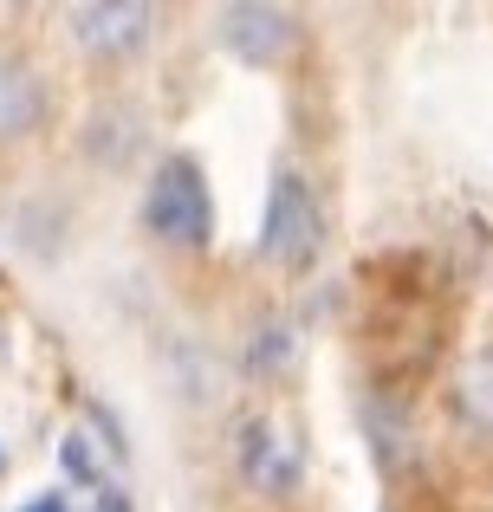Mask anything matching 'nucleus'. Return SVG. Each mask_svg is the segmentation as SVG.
<instances>
[{"label": "nucleus", "mask_w": 493, "mask_h": 512, "mask_svg": "<svg viewBox=\"0 0 493 512\" xmlns=\"http://www.w3.org/2000/svg\"><path fill=\"white\" fill-rule=\"evenodd\" d=\"M143 227H150L163 247H208V234H215V195H208V175H202L195 156H163V163L150 169Z\"/></svg>", "instance_id": "f257e3e1"}, {"label": "nucleus", "mask_w": 493, "mask_h": 512, "mask_svg": "<svg viewBox=\"0 0 493 512\" xmlns=\"http://www.w3.org/2000/svg\"><path fill=\"white\" fill-rule=\"evenodd\" d=\"M325 247V214H318V195L299 169H279L273 188H266V214H260V260L286 266V273H305Z\"/></svg>", "instance_id": "f03ea898"}, {"label": "nucleus", "mask_w": 493, "mask_h": 512, "mask_svg": "<svg viewBox=\"0 0 493 512\" xmlns=\"http://www.w3.org/2000/svg\"><path fill=\"white\" fill-rule=\"evenodd\" d=\"M215 39L221 52H234L253 72H273L299 52V13L286 7H266V0H234V7L215 13Z\"/></svg>", "instance_id": "7ed1b4c3"}, {"label": "nucleus", "mask_w": 493, "mask_h": 512, "mask_svg": "<svg viewBox=\"0 0 493 512\" xmlns=\"http://www.w3.org/2000/svg\"><path fill=\"white\" fill-rule=\"evenodd\" d=\"M65 33L91 59H130V52L150 46L156 7H143V0H85V7H65Z\"/></svg>", "instance_id": "20e7f679"}, {"label": "nucleus", "mask_w": 493, "mask_h": 512, "mask_svg": "<svg viewBox=\"0 0 493 512\" xmlns=\"http://www.w3.org/2000/svg\"><path fill=\"white\" fill-rule=\"evenodd\" d=\"M234 467H241V480L253 493L279 500V493L299 487V441L273 415H253V422H241V435H234Z\"/></svg>", "instance_id": "39448f33"}, {"label": "nucleus", "mask_w": 493, "mask_h": 512, "mask_svg": "<svg viewBox=\"0 0 493 512\" xmlns=\"http://www.w3.org/2000/svg\"><path fill=\"white\" fill-rule=\"evenodd\" d=\"M46 124V78L20 59V52H0V143H20Z\"/></svg>", "instance_id": "423d86ee"}, {"label": "nucleus", "mask_w": 493, "mask_h": 512, "mask_svg": "<svg viewBox=\"0 0 493 512\" xmlns=\"http://www.w3.org/2000/svg\"><path fill=\"white\" fill-rule=\"evenodd\" d=\"M455 409L468 428H481V435H493V350H481V357L461 370L455 383Z\"/></svg>", "instance_id": "0eeeda50"}, {"label": "nucleus", "mask_w": 493, "mask_h": 512, "mask_svg": "<svg viewBox=\"0 0 493 512\" xmlns=\"http://www.w3.org/2000/svg\"><path fill=\"white\" fill-rule=\"evenodd\" d=\"M59 467L78 480V487H98V461H91V441L85 435H65L59 441Z\"/></svg>", "instance_id": "6e6552de"}, {"label": "nucleus", "mask_w": 493, "mask_h": 512, "mask_svg": "<svg viewBox=\"0 0 493 512\" xmlns=\"http://www.w3.org/2000/svg\"><path fill=\"white\" fill-rule=\"evenodd\" d=\"M253 344H260V350L247 357L253 370H266V363H286V357H292V331H286V325H266V331H260Z\"/></svg>", "instance_id": "1a4fd4ad"}, {"label": "nucleus", "mask_w": 493, "mask_h": 512, "mask_svg": "<svg viewBox=\"0 0 493 512\" xmlns=\"http://www.w3.org/2000/svg\"><path fill=\"white\" fill-rule=\"evenodd\" d=\"M26 512H72V506H65V493H39V500H26Z\"/></svg>", "instance_id": "9d476101"}, {"label": "nucleus", "mask_w": 493, "mask_h": 512, "mask_svg": "<svg viewBox=\"0 0 493 512\" xmlns=\"http://www.w3.org/2000/svg\"><path fill=\"white\" fill-rule=\"evenodd\" d=\"M98 512H130V500H124L117 487H104V493H98Z\"/></svg>", "instance_id": "9b49d317"}, {"label": "nucleus", "mask_w": 493, "mask_h": 512, "mask_svg": "<svg viewBox=\"0 0 493 512\" xmlns=\"http://www.w3.org/2000/svg\"><path fill=\"white\" fill-rule=\"evenodd\" d=\"M0 474H7V454H0Z\"/></svg>", "instance_id": "f8f14e48"}]
</instances>
